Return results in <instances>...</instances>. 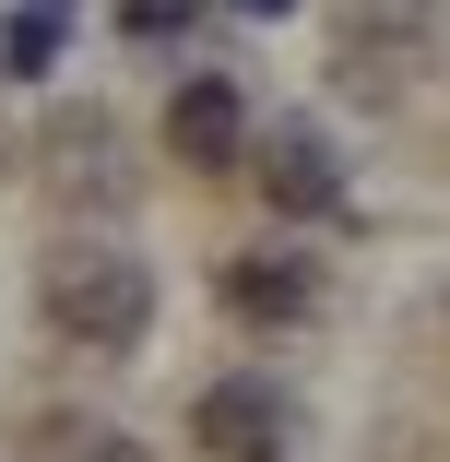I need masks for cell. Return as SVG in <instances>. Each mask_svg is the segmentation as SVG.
<instances>
[{"instance_id":"cell-1","label":"cell","mask_w":450,"mask_h":462,"mask_svg":"<svg viewBox=\"0 0 450 462\" xmlns=\"http://www.w3.org/2000/svg\"><path fill=\"white\" fill-rule=\"evenodd\" d=\"M48 332L83 344V356H131L154 332V273L131 249H107V237H71L48 261Z\"/></svg>"},{"instance_id":"cell-2","label":"cell","mask_w":450,"mask_h":462,"mask_svg":"<svg viewBox=\"0 0 450 462\" xmlns=\"http://www.w3.org/2000/svg\"><path fill=\"white\" fill-rule=\"evenodd\" d=\"M166 154L190 166V178H237V166H249V107H237L225 71H178V96H166Z\"/></svg>"},{"instance_id":"cell-3","label":"cell","mask_w":450,"mask_h":462,"mask_svg":"<svg viewBox=\"0 0 450 462\" xmlns=\"http://www.w3.org/2000/svg\"><path fill=\"white\" fill-rule=\"evenodd\" d=\"M285 439H297V415H285L273 380H214L190 403V450L202 462H285Z\"/></svg>"},{"instance_id":"cell-4","label":"cell","mask_w":450,"mask_h":462,"mask_svg":"<svg viewBox=\"0 0 450 462\" xmlns=\"http://www.w3.org/2000/svg\"><path fill=\"white\" fill-rule=\"evenodd\" d=\"M249 178L273 190V214H344V166H332V143L308 131V119H273L249 143Z\"/></svg>"},{"instance_id":"cell-5","label":"cell","mask_w":450,"mask_h":462,"mask_svg":"<svg viewBox=\"0 0 450 462\" xmlns=\"http://www.w3.org/2000/svg\"><path fill=\"white\" fill-rule=\"evenodd\" d=\"M225 309L261 320V332H285V320L320 309V273H308L297 249H237V261H225Z\"/></svg>"},{"instance_id":"cell-6","label":"cell","mask_w":450,"mask_h":462,"mask_svg":"<svg viewBox=\"0 0 450 462\" xmlns=\"http://www.w3.org/2000/svg\"><path fill=\"white\" fill-rule=\"evenodd\" d=\"M24 462H131V439L107 415H36L24 427Z\"/></svg>"},{"instance_id":"cell-7","label":"cell","mask_w":450,"mask_h":462,"mask_svg":"<svg viewBox=\"0 0 450 462\" xmlns=\"http://www.w3.org/2000/svg\"><path fill=\"white\" fill-rule=\"evenodd\" d=\"M60 48V0H24V13H13V36H0V60H13V71H36Z\"/></svg>"},{"instance_id":"cell-8","label":"cell","mask_w":450,"mask_h":462,"mask_svg":"<svg viewBox=\"0 0 450 462\" xmlns=\"http://www.w3.org/2000/svg\"><path fill=\"white\" fill-rule=\"evenodd\" d=\"M237 13H249V24H285V13H297V0H237Z\"/></svg>"}]
</instances>
